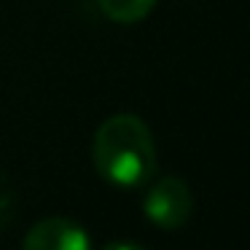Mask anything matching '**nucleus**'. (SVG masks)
Wrapping results in <instances>:
<instances>
[{
    "instance_id": "obj_1",
    "label": "nucleus",
    "mask_w": 250,
    "mask_h": 250,
    "mask_svg": "<svg viewBox=\"0 0 250 250\" xmlns=\"http://www.w3.org/2000/svg\"><path fill=\"white\" fill-rule=\"evenodd\" d=\"M92 162L100 178L119 188H140L156 172V143L135 113H116L94 132Z\"/></svg>"
},
{
    "instance_id": "obj_4",
    "label": "nucleus",
    "mask_w": 250,
    "mask_h": 250,
    "mask_svg": "<svg viewBox=\"0 0 250 250\" xmlns=\"http://www.w3.org/2000/svg\"><path fill=\"white\" fill-rule=\"evenodd\" d=\"M103 14L119 24H135L153 11L156 0H97Z\"/></svg>"
},
{
    "instance_id": "obj_5",
    "label": "nucleus",
    "mask_w": 250,
    "mask_h": 250,
    "mask_svg": "<svg viewBox=\"0 0 250 250\" xmlns=\"http://www.w3.org/2000/svg\"><path fill=\"white\" fill-rule=\"evenodd\" d=\"M103 250H146V248L137 242H129V239H116V242L103 245Z\"/></svg>"
},
{
    "instance_id": "obj_2",
    "label": "nucleus",
    "mask_w": 250,
    "mask_h": 250,
    "mask_svg": "<svg viewBox=\"0 0 250 250\" xmlns=\"http://www.w3.org/2000/svg\"><path fill=\"white\" fill-rule=\"evenodd\" d=\"M191 210H194V196H191L188 183L178 175H167V178L156 180L143 199V215L164 231H175V229L186 226Z\"/></svg>"
},
{
    "instance_id": "obj_3",
    "label": "nucleus",
    "mask_w": 250,
    "mask_h": 250,
    "mask_svg": "<svg viewBox=\"0 0 250 250\" xmlns=\"http://www.w3.org/2000/svg\"><path fill=\"white\" fill-rule=\"evenodd\" d=\"M22 250H92V237L73 218L51 215L30 226Z\"/></svg>"
}]
</instances>
